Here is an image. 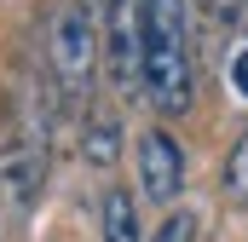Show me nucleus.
Listing matches in <instances>:
<instances>
[{"label": "nucleus", "instance_id": "obj_1", "mask_svg": "<svg viewBox=\"0 0 248 242\" xmlns=\"http://www.w3.org/2000/svg\"><path fill=\"white\" fill-rule=\"evenodd\" d=\"M139 92L156 104V116H185L190 104H196V63H190L185 0H144Z\"/></svg>", "mask_w": 248, "mask_h": 242}, {"label": "nucleus", "instance_id": "obj_9", "mask_svg": "<svg viewBox=\"0 0 248 242\" xmlns=\"http://www.w3.org/2000/svg\"><path fill=\"white\" fill-rule=\"evenodd\" d=\"M144 242H196V213H190V208H173Z\"/></svg>", "mask_w": 248, "mask_h": 242}, {"label": "nucleus", "instance_id": "obj_3", "mask_svg": "<svg viewBox=\"0 0 248 242\" xmlns=\"http://www.w3.org/2000/svg\"><path fill=\"white\" fill-rule=\"evenodd\" d=\"M139 41H144V0H104L98 63L122 92H139Z\"/></svg>", "mask_w": 248, "mask_h": 242}, {"label": "nucleus", "instance_id": "obj_10", "mask_svg": "<svg viewBox=\"0 0 248 242\" xmlns=\"http://www.w3.org/2000/svg\"><path fill=\"white\" fill-rule=\"evenodd\" d=\"M202 6H208V17H214L219 29H237L248 17V0H202Z\"/></svg>", "mask_w": 248, "mask_h": 242}, {"label": "nucleus", "instance_id": "obj_2", "mask_svg": "<svg viewBox=\"0 0 248 242\" xmlns=\"http://www.w3.org/2000/svg\"><path fill=\"white\" fill-rule=\"evenodd\" d=\"M46 75L58 87L63 104H87L93 98V75H98V23L75 6L58 0L52 23H46Z\"/></svg>", "mask_w": 248, "mask_h": 242}, {"label": "nucleus", "instance_id": "obj_8", "mask_svg": "<svg viewBox=\"0 0 248 242\" xmlns=\"http://www.w3.org/2000/svg\"><path fill=\"white\" fill-rule=\"evenodd\" d=\"M219 184H225V196H231V202H248V127L237 133V144H231V156H225Z\"/></svg>", "mask_w": 248, "mask_h": 242}, {"label": "nucleus", "instance_id": "obj_7", "mask_svg": "<svg viewBox=\"0 0 248 242\" xmlns=\"http://www.w3.org/2000/svg\"><path fill=\"white\" fill-rule=\"evenodd\" d=\"M81 156H87V167L110 173V167L122 162V116H110V110H93V116L81 121Z\"/></svg>", "mask_w": 248, "mask_h": 242}, {"label": "nucleus", "instance_id": "obj_5", "mask_svg": "<svg viewBox=\"0 0 248 242\" xmlns=\"http://www.w3.org/2000/svg\"><path fill=\"white\" fill-rule=\"evenodd\" d=\"M46 138H29V133H12L6 150H0V196L12 213H29L41 184H46Z\"/></svg>", "mask_w": 248, "mask_h": 242}, {"label": "nucleus", "instance_id": "obj_6", "mask_svg": "<svg viewBox=\"0 0 248 242\" xmlns=\"http://www.w3.org/2000/svg\"><path fill=\"white\" fill-rule=\"evenodd\" d=\"M98 242H144L139 196L127 184H104V196H98Z\"/></svg>", "mask_w": 248, "mask_h": 242}, {"label": "nucleus", "instance_id": "obj_4", "mask_svg": "<svg viewBox=\"0 0 248 242\" xmlns=\"http://www.w3.org/2000/svg\"><path fill=\"white\" fill-rule=\"evenodd\" d=\"M139 190L156 202V208H173L179 190H185V144L156 121L139 133Z\"/></svg>", "mask_w": 248, "mask_h": 242}, {"label": "nucleus", "instance_id": "obj_11", "mask_svg": "<svg viewBox=\"0 0 248 242\" xmlns=\"http://www.w3.org/2000/svg\"><path fill=\"white\" fill-rule=\"evenodd\" d=\"M231 92H237V98H248V46H237V52H231Z\"/></svg>", "mask_w": 248, "mask_h": 242}]
</instances>
